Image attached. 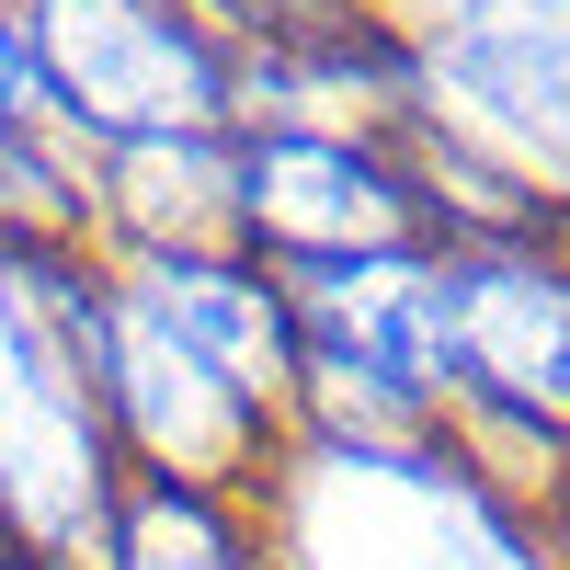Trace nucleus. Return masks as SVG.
<instances>
[{
    "mask_svg": "<svg viewBox=\"0 0 570 570\" xmlns=\"http://www.w3.org/2000/svg\"><path fill=\"white\" fill-rule=\"evenodd\" d=\"M422 80L456 91L445 126H468L570 206V0H434Z\"/></svg>",
    "mask_w": 570,
    "mask_h": 570,
    "instance_id": "20e7f679",
    "label": "nucleus"
},
{
    "mask_svg": "<svg viewBox=\"0 0 570 570\" xmlns=\"http://www.w3.org/2000/svg\"><path fill=\"white\" fill-rule=\"evenodd\" d=\"M0 12H12V0H0Z\"/></svg>",
    "mask_w": 570,
    "mask_h": 570,
    "instance_id": "6e6552de",
    "label": "nucleus"
},
{
    "mask_svg": "<svg viewBox=\"0 0 570 570\" xmlns=\"http://www.w3.org/2000/svg\"><path fill=\"white\" fill-rule=\"evenodd\" d=\"M0 126H58V91L23 46V12H0Z\"/></svg>",
    "mask_w": 570,
    "mask_h": 570,
    "instance_id": "423d86ee",
    "label": "nucleus"
},
{
    "mask_svg": "<svg viewBox=\"0 0 570 570\" xmlns=\"http://www.w3.org/2000/svg\"><path fill=\"white\" fill-rule=\"evenodd\" d=\"M12 12L58 91V126L91 137V160L149 137H240V58L195 0H12Z\"/></svg>",
    "mask_w": 570,
    "mask_h": 570,
    "instance_id": "f03ea898",
    "label": "nucleus"
},
{
    "mask_svg": "<svg viewBox=\"0 0 570 570\" xmlns=\"http://www.w3.org/2000/svg\"><path fill=\"white\" fill-rule=\"evenodd\" d=\"M115 570H274L252 502L195 491V480H126L115 491V525H104Z\"/></svg>",
    "mask_w": 570,
    "mask_h": 570,
    "instance_id": "39448f33",
    "label": "nucleus"
},
{
    "mask_svg": "<svg viewBox=\"0 0 570 570\" xmlns=\"http://www.w3.org/2000/svg\"><path fill=\"white\" fill-rule=\"evenodd\" d=\"M445 445L513 491H548L570 456V252H445Z\"/></svg>",
    "mask_w": 570,
    "mask_h": 570,
    "instance_id": "f257e3e1",
    "label": "nucleus"
},
{
    "mask_svg": "<svg viewBox=\"0 0 570 570\" xmlns=\"http://www.w3.org/2000/svg\"><path fill=\"white\" fill-rule=\"evenodd\" d=\"M240 252L263 274L376 263V252H434V217H422V183L389 149V126L274 115L240 126Z\"/></svg>",
    "mask_w": 570,
    "mask_h": 570,
    "instance_id": "7ed1b4c3",
    "label": "nucleus"
},
{
    "mask_svg": "<svg viewBox=\"0 0 570 570\" xmlns=\"http://www.w3.org/2000/svg\"><path fill=\"white\" fill-rule=\"evenodd\" d=\"M537 502H548V548H559V570H570V456L548 468V491H537Z\"/></svg>",
    "mask_w": 570,
    "mask_h": 570,
    "instance_id": "0eeeda50",
    "label": "nucleus"
}]
</instances>
